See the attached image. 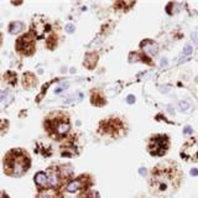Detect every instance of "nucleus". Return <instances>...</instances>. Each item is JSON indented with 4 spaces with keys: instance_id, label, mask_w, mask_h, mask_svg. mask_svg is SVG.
Returning <instances> with one entry per match:
<instances>
[{
    "instance_id": "obj_1",
    "label": "nucleus",
    "mask_w": 198,
    "mask_h": 198,
    "mask_svg": "<svg viewBox=\"0 0 198 198\" xmlns=\"http://www.w3.org/2000/svg\"><path fill=\"white\" fill-rule=\"evenodd\" d=\"M179 172L171 166H157L151 173V186L156 194H171L179 183Z\"/></svg>"
},
{
    "instance_id": "obj_2",
    "label": "nucleus",
    "mask_w": 198,
    "mask_h": 198,
    "mask_svg": "<svg viewBox=\"0 0 198 198\" xmlns=\"http://www.w3.org/2000/svg\"><path fill=\"white\" fill-rule=\"evenodd\" d=\"M12 155V158H6V164H11V168H12V173L16 176L23 175L27 167H29V158L27 157H23V154L20 151L17 152H10Z\"/></svg>"
},
{
    "instance_id": "obj_3",
    "label": "nucleus",
    "mask_w": 198,
    "mask_h": 198,
    "mask_svg": "<svg viewBox=\"0 0 198 198\" xmlns=\"http://www.w3.org/2000/svg\"><path fill=\"white\" fill-rule=\"evenodd\" d=\"M168 148V139L165 135H157L150 139L149 151L154 156H162Z\"/></svg>"
},
{
    "instance_id": "obj_4",
    "label": "nucleus",
    "mask_w": 198,
    "mask_h": 198,
    "mask_svg": "<svg viewBox=\"0 0 198 198\" xmlns=\"http://www.w3.org/2000/svg\"><path fill=\"white\" fill-rule=\"evenodd\" d=\"M181 156L188 161H198V137H192L183 144Z\"/></svg>"
},
{
    "instance_id": "obj_5",
    "label": "nucleus",
    "mask_w": 198,
    "mask_h": 198,
    "mask_svg": "<svg viewBox=\"0 0 198 198\" xmlns=\"http://www.w3.org/2000/svg\"><path fill=\"white\" fill-rule=\"evenodd\" d=\"M17 50L21 53H25V55H31L33 52V48H35V45H33V40L31 37L30 33H26L25 36L20 37L17 40V45H16Z\"/></svg>"
},
{
    "instance_id": "obj_6",
    "label": "nucleus",
    "mask_w": 198,
    "mask_h": 198,
    "mask_svg": "<svg viewBox=\"0 0 198 198\" xmlns=\"http://www.w3.org/2000/svg\"><path fill=\"white\" fill-rule=\"evenodd\" d=\"M31 30H33V32L37 35L39 37H41L46 31H50V24H47L45 20L35 21L33 25H31Z\"/></svg>"
},
{
    "instance_id": "obj_7",
    "label": "nucleus",
    "mask_w": 198,
    "mask_h": 198,
    "mask_svg": "<svg viewBox=\"0 0 198 198\" xmlns=\"http://www.w3.org/2000/svg\"><path fill=\"white\" fill-rule=\"evenodd\" d=\"M53 130H55L58 135H64L69 130V123L67 119H58L53 124Z\"/></svg>"
},
{
    "instance_id": "obj_8",
    "label": "nucleus",
    "mask_w": 198,
    "mask_h": 198,
    "mask_svg": "<svg viewBox=\"0 0 198 198\" xmlns=\"http://www.w3.org/2000/svg\"><path fill=\"white\" fill-rule=\"evenodd\" d=\"M47 178H48V183H50V186H52V187L57 186L58 182H60V175H58V172H57L56 170H52V168H51V170L48 171Z\"/></svg>"
},
{
    "instance_id": "obj_9",
    "label": "nucleus",
    "mask_w": 198,
    "mask_h": 198,
    "mask_svg": "<svg viewBox=\"0 0 198 198\" xmlns=\"http://www.w3.org/2000/svg\"><path fill=\"white\" fill-rule=\"evenodd\" d=\"M35 182L37 183L40 187H43V188H46L47 186H50L47 175L46 173H42V172H39L37 175L35 176Z\"/></svg>"
},
{
    "instance_id": "obj_10",
    "label": "nucleus",
    "mask_w": 198,
    "mask_h": 198,
    "mask_svg": "<svg viewBox=\"0 0 198 198\" xmlns=\"http://www.w3.org/2000/svg\"><path fill=\"white\" fill-rule=\"evenodd\" d=\"M82 187H83V183H82V179L79 178V179H75V181H72L71 183H68L67 191L68 192H75V191L79 189V188H82Z\"/></svg>"
},
{
    "instance_id": "obj_11",
    "label": "nucleus",
    "mask_w": 198,
    "mask_h": 198,
    "mask_svg": "<svg viewBox=\"0 0 198 198\" xmlns=\"http://www.w3.org/2000/svg\"><path fill=\"white\" fill-rule=\"evenodd\" d=\"M36 83V79H35V76H32L31 73H26L24 76V79H23V84L26 87V88H30L31 85H35Z\"/></svg>"
},
{
    "instance_id": "obj_12",
    "label": "nucleus",
    "mask_w": 198,
    "mask_h": 198,
    "mask_svg": "<svg viewBox=\"0 0 198 198\" xmlns=\"http://www.w3.org/2000/svg\"><path fill=\"white\" fill-rule=\"evenodd\" d=\"M23 29H24V24L23 23H19V21L12 23L10 25V32L11 33H17V32H20Z\"/></svg>"
},
{
    "instance_id": "obj_13",
    "label": "nucleus",
    "mask_w": 198,
    "mask_h": 198,
    "mask_svg": "<svg viewBox=\"0 0 198 198\" xmlns=\"http://www.w3.org/2000/svg\"><path fill=\"white\" fill-rule=\"evenodd\" d=\"M39 198H55V196H53V192H52V191L45 189V191H42V192L39 194Z\"/></svg>"
},
{
    "instance_id": "obj_14",
    "label": "nucleus",
    "mask_w": 198,
    "mask_h": 198,
    "mask_svg": "<svg viewBox=\"0 0 198 198\" xmlns=\"http://www.w3.org/2000/svg\"><path fill=\"white\" fill-rule=\"evenodd\" d=\"M78 198H98V194L96 192L89 191V192H83L82 194H79Z\"/></svg>"
},
{
    "instance_id": "obj_15",
    "label": "nucleus",
    "mask_w": 198,
    "mask_h": 198,
    "mask_svg": "<svg viewBox=\"0 0 198 198\" xmlns=\"http://www.w3.org/2000/svg\"><path fill=\"white\" fill-rule=\"evenodd\" d=\"M127 102H128L129 104H133V103L135 102V97H134V96H128V98H127Z\"/></svg>"
},
{
    "instance_id": "obj_16",
    "label": "nucleus",
    "mask_w": 198,
    "mask_h": 198,
    "mask_svg": "<svg viewBox=\"0 0 198 198\" xmlns=\"http://www.w3.org/2000/svg\"><path fill=\"white\" fill-rule=\"evenodd\" d=\"M66 30H67V32H73L75 26H73V25H71V24H68V25L66 26Z\"/></svg>"
},
{
    "instance_id": "obj_17",
    "label": "nucleus",
    "mask_w": 198,
    "mask_h": 198,
    "mask_svg": "<svg viewBox=\"0 0 198 198\" xmlns=\"http://www.w3.org/2000/svg\"><path fill=\"white\" fill-rule=\"evenodd\" d=\"M191 52H192V47H191V46H186V48H185V53H186V55H189Z\"/></svg>"
},
{
    "instance_id": "obj_18",
    "label": "nucleus",
    "mask_w": 198,
    "mask_h": 198,
    "mask_svg": "<svg viewBox=\"0 0 198 198\" xmlns=\"http://www.w3.org/2000/svg\"><path fill=\"white\" fill-rule=\"evenodd\" d=\"M191 175H192V176H197V175H198V170H196V168L191 170Z\"/></svg>"
},
{
    "instance_id": "obj_19",
    "label": "nucleus",
    "mask_w": 198,
    "mask_h": 198,
    "mask_svg": "<svg viewBox=\"0 0 198 198\" xmlns=\"http://www.w3.org/2000/svg\"><path fill=\"white\" fill-rule=\"evenodd\" d=\"M179 106H181V108H188V104L185 103V102H181V103H179Z\"/></svg>"
},
{
    "instance_id": "obj_20",
    "label": "nucleus",
    "mask_w": 198,
    "mask_h": 198,
    "mask_svg": "<svg viewBox=\"0 0 198 198\" xmlns=\"http://www.w3.org/2000/svg\"><path fill=\"white\" fill-rule=\"evenodd\" d=\"M185 133H188V134H189V133H192V129H191L189 127H186V129H185Z\"/></svg>"
},
{
    "instance_id": "obj_21",
    "label": "nucleus",
    "mask_w": 198,
    "mask_h": 198,
    "mask_svg": "<svg viewBox=\"0 0 198 198\" xmlns=\"http://www.w3.org/2000/svg\"><path fill=\"white\" fill-rule=\"evenodd\" d=\"M140 173H141V175H145V173H146V171H144V170L141 168V170H140Z\"/></svg>"
}]
</instances>
